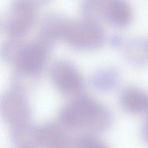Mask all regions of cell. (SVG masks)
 Instances as JSON below:
<instances>
[{
    "mask_svg": "<svg viewBox=\"0 0 148 148\" xmlns=\"http://www.w3.org/2000/svg\"><path fill=\"white\" fill-rule=\"evenodd\" d=\"M69 22L60 14L47 15L41 23L37 41L50 48L56 41L62 39Z\"/></svg>",
    "mask_w": 148,
    "mask_h": 148,
    "instance_id": "4",
    "label": "cell"
},
{
    "mask_svg": "<svg viewBox=\"0 0 148 148\" xmlns=\"http://www.w3.org/2000/svg\"><path fill=\"white\" fill-rule=\"evenodd\" d=\"M37 8L32 0H13L10 7L6 24L10 38L20 39L32 27Z\"/></svg>",
    "mask_w": 148,
    "mask_h": 148,
    "instance_id": "3",
    "label": "cell"
},
{
    "mask_svg": "<svg viewBox=\"0 0 148 148\" xmlns=\"http://www.w3.org/2000/svg\"><path fill=\"white\" fill-rule=\"evenodd\" d=\"M104 39V31L98 22L86 18L69 22L62 38L70 46L83 49L97 48Z\"/></svg>",
    "mask_w": 148,
    "mask_h": 148,
    "instance_id": "2",
    "label": "cell"
},
{
    "mask_svg": "<svg viewBox=\"0 0 148 148\" xmlns=\"http://www.w3.org/2000/svg\"><path fill=\"white\" fill-rule=\"evenodd\" d=\"M148 116L142 127V136L145 141L148 143Z\"/></svg>",
    "mask_w": 148,
    "mask_h": 148,
    "instance_id": "7",
    "label": "cell"
},
{
    "mask_svg": "<svg viewBox=\"0 0 148 148\" xmlns=\"http://www.w3.org/2000/svg\"><path fill=\"white\" fill-rule=\"evenodd\" d=\"M123 107L130 114H148V92L141 88L130 86L125 88L121 95Z\"/></svg>",
    "mask_w": 148,
    "mask_h": 148,
    "instance_id": "5",
    "label": "cell"
},
{
    "mask_svg": "<svg viewBox=\"0 0 148 148\" xmlns=\"http://www.w3.org/2000/svg\"><path fill=\"white\" fill-rule=\"evenodd\" d=\"M123 52L130 64L138 67L148 65V37L136 36L124 44Z\"/></svg>",
    "mask_w": 148,
    "mask_h": 148,
    "instance_id": "6",
    "label": "cell"
},
{
    "mask_svg": "<svg viewBox=\"0 0 148 148\" xmlns=\"http://www.w3.org/2000/svg\"><path fill=\"white\" fill-rule=\"evenodd\" d=\"M36 7L47 3L49 0H32Z\"/></svg>",
    "mask_w": 148,
    "mask_h": 148,
    "instance_id": "8",
    "label": "cell"
},
{
    "mask_svg": "<svg viewBox=\"0 0 148 148\" xmlns=\"http://www.w3.org/2000/svg\"><path fill=\"white\" fill-rule=\"evenodd\" d=\"M86 19L104 20L114 27L127 28L133 21V10L128 0H84L82 6Z\"/></svg>",
    "mask_w": 148,
    "mask_h": 148,
    "instance_id": "1",
    "label": "cell"
}]
</instances>
